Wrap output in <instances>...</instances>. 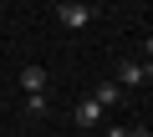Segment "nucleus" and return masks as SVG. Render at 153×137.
I'll use <instances>...</instances> for the list:
<instances>
[{
    "mask_svg": "<svg viewBox=\"0 0 153 137\" xmlns=\"http://www.w3.org/2000/svg\"><path fill=\"white\" fill-rule=\"evenodd\" d=\"M51 15H56V26H66V31H82V26H92V21H97V5L61 0V5H51Z\"/></svg>",
    "mask_w": 153,
    "mask_h": 137,
    "instance_id": "1",
    "label": "nucleus"
},
{
    "mask_svg": "<svg viewBox=\"0 0 153 137\" xmlns=\"http://www.w3.org/2000/svg\"><path fill=\"white\" fill-rule=\"evenodd\" d=\"M143 81H153V61H123L117 66V86L128 92V86H143Z\"/></svg>",
    "mask_w": 153,
    "mask_h": 137,
    "instance_id": "2",
    "label": "nucleus"
},
{
    "mask_svg": "<svg viewBox=\"0 0 153 137\" xmlns=\"http://www.w3.org/2000/svg\"><path fill=\"white\" fill-rule=\"evenodd\" d=\"M46 86H51V71H46V66H21V92L26 97H46Z\"/></svg>",
    "mask_w": 153,
    "mask_h": 137,
    "instance_id": "3",
    "label": "nucleus"
},
{
    "mask_svg": "<svg viewBox=\"0 0 153 137\" xmlns=\"http://www.w3.org/2000/svg\"><path fill=\"white\" fill-rule=\"evenodd\" d=\"M71 117H76V127H102V107H97L92 97L76 102V112H71Z\"/></svg>",
    "mask_w": 153,
    "mask_h": 137,
    "instance_id": "4",
    "label": "nucleus"
},
{
    "mask_svg": "<svg viewBox=\"0 0 153 137\" xmlns=\"http://www.w3.org/2000/svg\"><path fill=\"white\" fill-rule=\"evenodd\" d=\"M92 102H97V107H102V112H107V107H123V102H128V97H123V86H117V81H102V86H97V92H92Z\"/></svg>",
    "mask_w": 153,
    "mask_h": 137,
    "instance_id": "5",
    "label": "nucleus"
},
{
    "mask_svg": "<svg viewBox=\"0 0 153 137\" xmlns=\"http://www.w3.org/2000/svg\"><path fill=\"white\" fill-rule=\"evenodd\" d=\"M46 107H51L46 97H26V117H46Z\"/></svg>",
    "mask_w": 153,
    "mask_h": 137,
    "instance_id": "6",
    "label": "nucleus"
},
{
    "mask_svg": "<svg viewBox=\"0 0 153 137\" xmlns=\"http://www.w3.org/2000/svg\"><path fill=\"white\" fill-rule=\"evenodd\" d=\"M107 137H128V127H107Z\"/></svg>",
    "mask_w": 153,
    "mask_h": 137,
    "instance_id": "7",
    "label": "nucleus"
},
{
    "mask_svg": "<svg viewBox=\"0 0 153 137\" xmlns=\"http://www.w3.org/2000/svg\"><path fill=\"white\" fill-rule=\"evenodd\" d=\"M143 56H153V36H148V41H143Z\"/></svg>",
    "mask_w": 153,
    "mask_h": 137,
    "instance_id": "8",
    "label": "nucleus"
},
{
    "mask_svg": "<svg viewBox=\"0 0 153 137\" xmlns=\"http://www.w3.org/2000/svg\"><path fill=\"white\" fill-rule=\"evenodd\" d=\"M128 137H153V132H128Z\"/></svg>",
    "mask_w": 153,
    "mask_h": 137,
    "instance_id": "9",
    "label": "nucleus"
}]
</instances>
